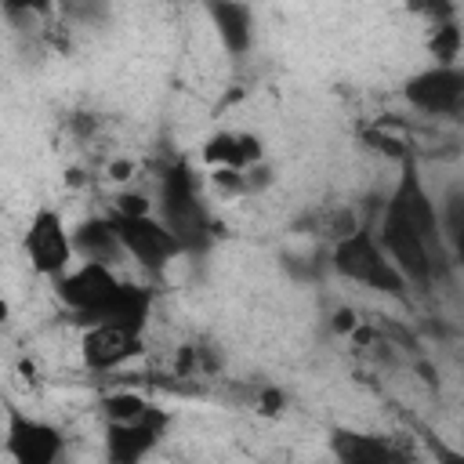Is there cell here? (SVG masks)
<instances>
[{
    "label": "cell",
    "mask_w": 464,
    "mask_h": 464,
    "mask_svg": "<svg viewBox=\"0 0 464 464\" xmlns=\"http://www.w3.org/2000/svg\"><path fill=\"white\" fill-rule=\"evenodd\" d=\"M170 424V413L160 406H145L138 417L127 420H105V457L112 464H138L145 453H152Z\"/></svg>",
    "instance_id": "cell-8"
},
{
    "label": "cell",
    "mask_w": 464,
    "mask_h": 464,
    "mask_svg": "<svg viewBox=\"0 0 464 464\" xmlns=\"http://www.w3.org/2000/svg\"><path fill=\"white\" fill-rule=\"evenodd\" d=\"M160 218L178 236V243L185 246V254L207 250L210 214H207L203 196H199V178L192 174V167L185 160H178L174 167H167V174L160 181Z\"/></svg>",
    "instance_id": "cell-2"
},
{
    "label": "cell",
    "mask_w": 464,
    "mask_h": 464,
    "mask_svg": "<svg viewBox=\"0 0 464 464\" xmlns=\"http://www.w3.org/2000/svg\"><path fill=\"white\" fill-rule=\"evenodd\" d=\"M149 315H152V290L138 286V283H120L116 294L91 315V323H120L130 330H145Z\"/></svg>",
    "instance_id": "cell-14"
},
{
    "label": "cell",
    "mask_w": 464,
    "mask_h": 464,
    "mask_svg": "<svg viewBox=\"0 0 464 464\" xmlns=\"http://www.w3.org/2000/svg\"><path fill=\"white\" fill-rule=\"evenodd\" d=\"M72 243H76V257L80 261H105V265H120L127 257L120 232L112 228L109 214H91L72 228Z\"/></svg>",
    "instance_id": "cell-13"
},
{
    "label": "cell",
    "mask_w": 464,
    "mask_h": 464,
    "mask_svg": "<svg viewBox=\"0 0 464 464\" xmlns=\"http://www.w3.org/2000/svg\"><path fill=\"white\" fill-rule=\"evenodd\" d=\"M406 7H410L417 18H424L428 25H439V22L457 18V4H453V0H406Z\"/></svg>",
    "instance_id": "cell-17"
},
{
    "label": "cell",
    "mask_w": 464,
    "mask_h": 464,
    "mask_svg": "<svg viewBox=\"0 0 464 464\" xmlns=\"http://www.w3.org/2000/svg\"><path fill=\"white\" fill-rule=\"evenodd\" d=\"M109 221L120 232V243H123L127 257L138 261L149 276H163L167 265L185 254V246L178 243V236L152 210H123V207H112L109 210Z\"/></svg>",
    "instance_id": "cell-3"
},
{
    "label": "cell",
    "mask_w": 464,
    "mask_h": 464,
    "mask_svg": "<svg viewBox=\"0 0 464 464\" xmlns=\"http://www.w3.org/2000/svg\"><path fill=\"white\" fill-rule=\"evenodd\" d=\"M265 160V141L250 130H218L203 141V163L207 167H232L250 170Z\"/></svg>",
    "instance_id": "cell-12"
},
{
    "label": "cell",
    "mask_w": 464,
    "mask_h": 464,
    "mask_svg": "<svg viewBox=\"0 0 464 464\" xmlns=\"http://www.w3.org/2000/svg\"><path fill=\"white\" fill-rule=\"evenodd\" d=\"M141 352H145V330H130L120 323H91L80 337V359L98 373L123 370Z\"/></svg>",
    "instance_id": "cell-9"
},
{
    "label": "cell",
    "mask_w": 464,
    "mask_h": 464,
    "mask_svg": "<svg viewBox=\"0 0 464 464\" xmlns=\"http://www.w3.org/2000/svg\"><path fill=\"white\" fill-rule=\"evenodd\" d=\"M51 11H54V0H4L7 22H29V18H44Z\"/></svg>",
    "instance_id": "cell-18"
},
{
    "label": "cell",
    "mask_w": 464,
    "mask_h": 464,
    "mask_svg": "<svg viewBox=\"0 0 464 464\" xmlns=\"http://www.w3.org/2000/svg\"><path fill=\"white\" fill-rule=\"evenodd\" d=\"M344 326H348V330L355 326V312H348V308L337 312V330H344Z\"/></svg>",
    "instance_id": "cell-19"
},
{
    "label": "cell",
    "mask_w": 464,
    "mask_h": 464,
    "mask_svg": "<svg viewBox=\"0 0 464 464\" xmlns=\"http://www.w3.org/2000/svg\"><path fill=\"white\" fill-rule=\"evenodd\" d=\"M65 450V439L54 424L22 413L18 406L4 410V453L14 464H54Z\"/></svg>",
    "instance_id": "cell-6"
},
{
    "label": "cell",
    "mask_w": 464,
    "mask_h": 464,
    "mask_svg": "<svg viewBox=\"0 0 464 464\" xmlns=\"http://www.w3.org/2000/svg\"><path fill=\"white\" fill-rule=\"evenodd\" d=\"M330 268L348 283H359L366 290H377L392 301L410 304V279L399 272V265L392 261V254L377 239L373 221H359L348 236H341L330 246Z\"/></svg>",
    "instance_id": "cell-1"
},
{
    "label": "cell",
    "mask_w": 464,
    "mask_h": 464,
    "mask_svg": "<svg viewBox=\"0 0 464 464\" xmlns=\"http://www.w3.org/2000/svg\"><path fill=\"white\" fill-rule=\"evenodd\" d=\"M203 11L228 58H243L254 47V11L246 0H203Z\"/></svg>",
    "instance_id": "cell-10"
},
{
    "label": "cell",
    "mask_w": 464,
    "mask_h": 464,
    "mask_svg": "<svg viewBox=\"0 0 464 464\" xmlns=\"http://www.w3.org/2000/svg\"><path fill=\"white\" fill-rule=\"evenodd\" d=\"M120 283H123V279L116 276V265H105V261H80V265H72L65 276L54 279V294H58V301H62L72 315H80L83 323H91V315L116 294Z\"/></svg>",
    "instance_id": "cell-7"
},
{
    "label": "cell",
    "mask_w": 464,
    "mask_h": 464,
    "mask_svg": "<svg viewBox=\"0 0 464 464\" xmlns=\"http://www.w3.org/2000/svg\"><path fill=\"white\" fill-rule=\"evenodd\" d=\"M402 102L424 116H453L464 120V65H424L417 72H410L399 87Z\"/></svg>",
    "instance_id": "cell-5"
},
{
    "label": "cell",
    "mask_w": 464,
    "mask_h": 464,
    "mask_svg": "<svg viewBox=\"0 0 464 464\" xmlns=\"http://www.w3.org/2000/svg\"><path fill=\"white\" fill-rule=\"evenodd\" d=\"M424 51H428L431 62H439V65H453V62H460V54H464V29L457 25V18L439 22V25H428Z\"/></svg>",
    "instance_id": "cell-15"
},
{
    "label": "cell",
    "mask_w": 464,
    "mask_h": 464,
    "mask_svg": "<svg viewBox=\"0 0 464 464\" xmlns=\"http://www.w3.org/2000/svg\"><path fill=\"white\" fill-rule=\"evenodd\" d=\"M330 453L344 464H395L406 457L388 435H370L355 428H334L330 431Z\"/></svg>",
    "instance_id": "cell-11"
},
{
    "label": "cell",
    "mask_w": 464,
    "mask_h": 464,
    "mask_svg": "<svg viewBox=\"0 0 464 464\" xmlns=\"http://www.w3.org/2000/svg\"><path fill=\"white\" fill-rule=\"evenodd\" d=\"M22 250L36 276H44L51 283L58 276H65L76 261V243H72V228L65 225L62 210H54L51 203H40L25 225Z\"/></svg>",
    "instance_id": "cell-4"
},
{
    "label": "cell",
    "mask_w": 464,
    "mask_h": 464,
    "mask_svg": "<svg viewBox=\"0 0 464 464\" xmlns=\"http://www.w3.org/2000/svg\"><path fill=\"white\" fill-rule=\"evenodd\" d=\"M442 225H446V243L453 254V265L464 268V188H453L442 203Z\"/></svg>",
    "instance_id": "cell-16"
}]
</instances>
